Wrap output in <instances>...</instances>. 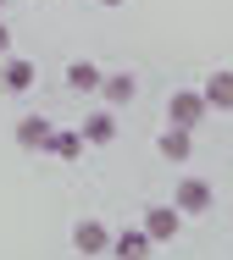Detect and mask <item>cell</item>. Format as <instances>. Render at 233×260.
<instances>
[{
  "label": "cell",
  "instance_id": "6da1fadb",
  "mask_svg": "<svg viewBox=\"0 0 233 260\" xmlns=\"http://www.w3.org/2000/svg\"><path fill=\"white\" fill-rule=\"evenodd\" d=\"M206 111H211V105H206L200 89H172V94H167V122H172V127H189V133H194V127L206 122Z\"/></svg>",
  "mask_w": 233,
  "mask_h": 260
},
{
  "label": "cell",
  "instance_id": "7a4b0ae2",
  "mask_svg": "<svg viewBox=\"0 0 233 260\" xmlns=\"http://www.w3.org/2000/svg\"><path fill=\"white\" fill-rule=\"evenodd\" d=\"M172 205H178V216H206V210L217 205V188H211L206 177H178Z\"/></svg>",
  "mask_w": 233,
  "mask_h": 260
},
{
  "label": "cell",
  "instance_id": "3957f363",
  "mask_svg": "<svg viewBox=\"0 0 233 260\" xmlns=\"http://www.w3.org/2000/svg\"><path fill=\"white\" fill-rule=\"evenodd\" d=\"M72 249L83 260H95V255H111V227L100 221V216H83L78 227H72Z\"/></svg>",
  "mask_w": 233,
  "mask_h": 260
},
{
  "label": "cell",
  "instance_id": "277c9868",
  "mask_svg": "<svg viewBox=\"0 0 233 260\" xmlns=\"http://www.w3.org/2000/svg\"><path fill=\"white\" fill-rule=\"evenodd\" d=\"M139 227L150 233V244H172V238H178V227H183V216H178V205H150Z\"/></svg>",
  "mask_w": 233,
  "mask_h": 260
},
{
  "label": "cell",
  "instance_id": "5b68a950",
  "mask_svg": "<svg viewBox=\"0 0 233 260\" xmlns=\"http://www.w3.org/2000/svg\"><path fill=\"white\" fill-rule=\"evenodd\" d=\"M34 78H39V72H34L28 55H6V61H0V89H6V94H28Z\"/></svg>",
  "mask_w": 233,
  "mask_h": 260
},
{
  "label": "cell",
  "instance_id": "8992f818",
  "mask_svg": "<svg viewBox=\"0 0 233 260\" xmlns=\"http://www.w3.org/2000/svg\"><path fill=\"white\" fill-rule=\"evenodd\" d=\"M156 155L167 160V166H183V160L194 155V133H189V127H167V133L156 139Z\"/></svg>",
  "mask_w": 233,
  "mask_h": 260
},
{
  "label": "cell",
  "instance_id": "52a82bcc",
  "mask_svg": "<svg viewBox=\"0 0 233 260\" xmlns=\"http://www.w3.org/2000/svg\"><path fill=\"white\" fill-rule=\"evenodd\" d=\"M200 94H206L211 111H233V67H217V72L200 83Z\"/></svg>",
  "mask_w": 233,
  "mask_h": 260
},
{
  "label": "cell",
  "instance_id": "ba28073f",
  "mask_svg": "<svg viewBox=\"0 0 233 260\" xmlns=\"http://www.w3.org/2000/svg\"><path fill=\"white\" fill-rule=\"evenodd\" d=\"M111 255H116V260H150V233H144V227L111 233Z\"/></svg>",
  "mask_w": 233,
  "mask_h": 260
},
{
  "label": "cell",
  "instance_id": "9c48e42d",
  "mask_svg": "<svg viewBox=\"0 0 233 260\" xmlns=\"http://www.w3.org/2000/svg\"><path fill=\"white\" fill-rule=\"evenodd\" d=\"M100 83H106V72H100L95 61H72V67H67V89H72V94H100Z\"/></svg>",
  "mask_w": 233,
  "mask_h": 260
},
{
  "label": "cell",
  "instance_id": "30bf717a",
  "mask_svg": "<svg viewBox=\"0 0 233 260\" xmlns=\"http://www.w3.org/2000/svg\"><path fill=\"white\" fill-rule=\"evenodd\" d=\"M50 133H56V127H50L45 116H22V122H17V150H45Z\"/></svg>",
  "mask_w": 233,
  "mask_h": 260
},
{
  "label": "cell",
  "instance_id": "8fae6325",
  "mask_svg": "<svg viewBox=\"0 0 233 260\" xmlns=\"http://www.w3.org/2000/svg\"><path fill=\"white\" fill-rule=\"evenodd\" d=\"M78 133H83V144H111V139H116V116H111V111H95V116H83Z\"/></svg>",
  "mask_w": 233,
  "mask_h": 260
},
{
  "label": "cell",
  "instance_id": "7c38bea8",
  "mask_svg": "<svg viewBox=\"0 0 233 260\" xmlns=\"http://www.w3.org/2000/svg\"><path fill=\"white\" fill-rule=\"evenodd\" d=\"M100 94H106V105H128L139 94V78H133V72H111V78L100 83Z\"/></svg>",
  "mask_w": 233,
  "mask_h": 260
},
{
  "label": "cell",
  "instance_id": "4fadbf2b",
  "mask_svg": "<svg viewBox=\"0 0 233 260\" xmlns=\"http://www.w3.org/2000/svg\"><path fill=\"white\" fill-rule=\"evenodd\" d=\"M45 150H50L56 160H78L89 144H83V133H50V144H45Z\"/></svg>",
  "mask_w": 233,
  "mask_h": 260
},
{
  "label": "cell",
  "instance_id": "5bb4252c",
  "mask_svg": "<svg viewBox=\"0 0 233 260\" xmlns=\"http://www.w3.org/2000/svg\"><path fill=\"white\" fill-rule=\"evenodd\" d=\"M11 50V28H6V22H0V55Z\"/></svg>",
  "mask_w": 233,
  "mask_h": 260
},
{
  "label": "cell",
  "instance_id": "9a60e30c",
  "mask_svg": "<svg viewBox=\"0 0 233 260\" xmlns=\"http://www.w3.org/2000/svg\"><path fill=\"white\" fill-rule=\"evenodd\" d=\"M100 6H122V0H100Z\"/></svg>",
  "mask_w": 233,
  "mask_h": 260
},
{
  "label": "cell",
  "instance_id": "2e32d148",
  "mask_svg": "<svg viewBox=\"0 0 233 260\" xmlns=\"http://www.w3.org/2000/svg\"><path fill=\"white\" fill-rule=\"evenodd\" d=\"M0 6H6V0H0Z\"/></svg>",
  "mask_w": 233,
  "mask_h": 260
}]
</instances>
